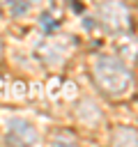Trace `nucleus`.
<instances>
[{
  "label": "nucleus",
  "instance_id": "3",
  "mask_svg": "<svg viewBox=\"0 0 138 147\" xmlns=\"http://www.w3.org/2000/svg\"><path fill=\"white\" fill-rule=\"evenodd\" d=\"M9 142H18V145H37L39 142V133L37 129L25 122V119H9Z\"/></svg>",
  "mask_w": 138,
  "mask_h": 147
},
{
  "label": "nucleus",
  "instance_id": "2",
  "mask_svg": "<svg viewBox=\"0 0 138 147\" xmlns=\"http://www.w3.org/2000/svg\"><path fill=\"white\" fill-rule=\"evenodd\" d=\"M99 14H101L103 25H106L108 30H113V32H122V30L129 28V11H126L122 5H117V2H106V5H101Z\"/></svg>",
  "mask_w": 138,
  "mask_h": 147
},
{
  "label": "nucleus",
  "instance_id": "1",
  "mask_svg": "<svg viewBox=\"0 0 138 147\" xmlns=\"http://www.w3.org/2000/svg\"><path fill=\"white\" fill-rule=\"evenodd\" d=\"M94 80L106 94H115L117 96V94L126 92V87L131 83V74L124 67V62H120L117 57L99 55L94 60Z\"/></svg>",
  "mask_w": 138,
  "mask_h": 147
}]
</instances>
